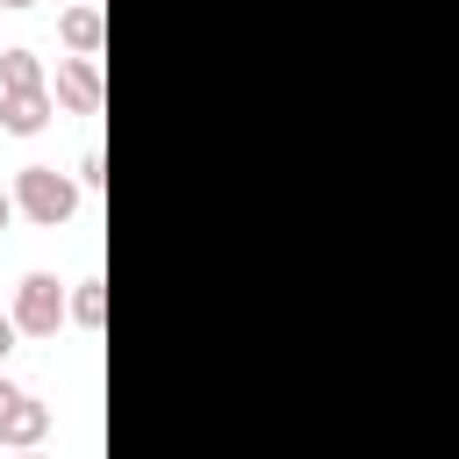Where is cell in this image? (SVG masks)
<instances>
[{
  "instance_id": "7c38bea8",
  "label": "cell",
  "mask_w": 459,
  "mask_h": 459,
  "mask_svg": "<svg viewBox=\"0 0 459 459\" xmlns=\"http://www.w3.org/2000/svg\"><path fill=\"white\" fill-rule=\"evenodd\" d=\"M14 208H22V201H14V194H7V186H0V230H7V222H14Z\"/></svg>"
},
{
  "instance_id": "8992f818",
  "label": "cell",
  "mask_w": 459,
  "mask_h": 459,
  "mask_svg": "<svg viewBox=\"0 0 459 459\" xmlns=\"http://www.w3.org/2000/svg\"><path fill=\"white\" fill-rule=\"evenodd\" d=\"M100 29H108V22H100V7H93V0L65 7V22H57V36L72 43V57H93V50H100Z\"/></svg>"
},
{
  "instance_id": "ba28073f",
  "label": "cell",
  "mask_w": 459,
  "mask_h": 459,
  "mask_svg": "<svg viewBox=\"0 0 459 459\" xmlns=\"http://www.w3.org/2000/svg\"><path fill=\"white\" fill-rule=\"evenodd\" d=\"M72 316H79L86 330H100V316H108V280H79V294H72Z\"/></svg>"
},
{
  "instance_id": "52a82bcc",
  "label": "cell",
  "mask_w": 459,
  "mask_h": 459,
  "mask_svg": "<svg viewBox=\"0 0 459 459\" xmlns=\"http://www.w3.org/2000/svg\"><path fill=\"white\" fill-rule=\"evenodd\" d=\"M36 86H43V57L22 50V43L0 50V93H36Z\"/></svg>"
},
{
  "instance_id": "6da1fadb",
  "label": "cell",
  "mask_w": 459,
  "mask_h": 459,
  "mask_svg": "<svg viewBox=\"0 0 459 459\" xmlns=\"http://www.w3.org/2000/svg\"><path fill=\"white\" fill-rule=\"evenodd\" d=\"M14 201H22V215H29V222L57 230V222H72V208H79V186H72L57 165H22V172H14Z\"/></svg>"
},
{
  "instance_id": "277c9868",
  "label": "cell",
  "mask_w": 459,
  "mask_h": 459,
  "mask_svg": "<svg viewBox=\"0 0 459 459\" xmlns=\"http://www.w3.org/2000/svg\"><path fill=\"white\" fill-rule=\"evenodd\" d=\"M50 86H36V93H0V129L7 136H36L43 122H50Z\"/></svg>"
},
{
  "instance_id": "7a4b0ae2",
  "label": "cell",
  "mask_w": 459,
  "mask_h": 459,
  "mask_svg": "<svg viewBox=\"0 0 459 459\" xmlns=\"http://www.w3.org/2000/svg\"><path fill=\"white\" fill-rule=\"evenodd\" d=\"M65 316H72V301H65V287H57L50 273H29V280L14 287V323H22L29 337H50Z\"/></svg>"
},
{
  "instance_id": "5b68a950",
  "label": "cell",
  "mask_w": 459,
  "mask_h": 459,
  "mask_svg": "<svg viewBox=\"0 0 459 459\" xmlns=\"http://www.w3.org/2000/svg\"><path fill=\"white\" fill-rule=\"evenodd\" d=\"M43 430H50V402H36V394H22V402L0 416V445H14V452H36Z\"/></svg>"
},
{
  "instance_id": "3957f363",
  "label": "cell",
  "mask_w": 459,
  "mask_h": 459,
  "mask_svg": "<svg viewBox=\"0 0 459 459\" xmlns=\"http://www.w3.org/2000/svg\"><path fill=\"white\" fill-rule=\"evenodd\" d=\"M57 108L72 115H93L100 108V57H57V86H50Z\"/></svg>"
},
{
  "instance_id": "9a60e30c",
  "label": "cell",
  "mask_w": 459,
  "mask_h": 459,
  "mask_svg": "<svg viewBox=\"0 0 459 459\" xmlns=\"http://www.w3.org/2000/svg\"><path fill=\"white\" fill-rule=\"evenodd\" d=\"M93 7H100V0H93Z\"/></svg>"
},
{
  "instance_id": "4fadbf2b",
  "label": "cell",
  "mask_w": 459,
  "mask_h": 459,
  "mask_svg": "<svg viewBox=\"0 0 459 459\" xmlns=\"http://www.w3.org/2000/svg\"><path fill=\"white\" fill-rule=\"evenodd\" d=\"M0 7H36V0H0Z\"/></svg>"
},
{
  "instance_id": "5bb4252c",
  "label": "cell",
  "mask_w": 459,
  "mask_h": 459,
  "mask_svg": "<svg viewBox=\"0 0 459 459\" xmlns=\"http://www.w3.org/2000/svg\"><path fill=\"white\" fill-rule=\"evenodd\" d=\"M22 459H36V452H22Z\"/></svg>"
},
{
  "instance_id": "8fae6325",
  "label": "cell",
  "mask_w": 459,
  "mask_h": 459,
  "mask_svg": "<svg viewBox=\"0 0 459 459\" xmlns=\"http://www.w3.org/2000/svg\"><path fill=\"white\" fill-rule=\"evenodd\" d=\"M14 402H22V387H14V380H7V373H0V416H7V409H14Z\"/></svg>"
},
{
  "instance_id": "30bf717a",
  "label": "cell",
  "mask_w": 459,
  "mask_h": 459,
  "mask_svg": "<svg viewBox=\"0 0 459 459\" xmlns=\"http://www.w3.org/2000/svg\"><path fill=\"white\" fill-rule=\"evenodd\" d=\"M14 337H22V323H14V316H0V366H7V351H14Z\"/></svg>"
},
{
  "instance_id": "9c48e42d",
  "label": "cell",
  "mask_w": 459,
  "mask_h": 459,
  "mask_svg": "<svg viewBox=\"0 0 459 459\" xmlns=\"http://www.w3.org/2000/svg\"><path fill=\"white\" fill-rule=\"evenodd\" d=\"M100 179H108V165H100V151H86L79 158V186H100Z\"/></svg>"
}]
</instances>
